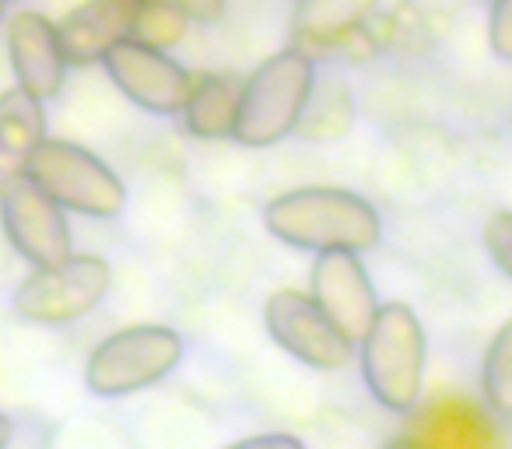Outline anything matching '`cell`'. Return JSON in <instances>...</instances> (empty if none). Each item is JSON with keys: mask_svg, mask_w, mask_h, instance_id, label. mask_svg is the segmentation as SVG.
Here are the masks:
<instances>
[{"mask_svg": "<svg viewBox=\"0 0 512 449\" xmlns=\"http://www.w3.org/2000/svg\"><path fill=\"white\" fill-rule=\"evenodd\" d=\"M264 225L278 243L306 253H369L383 239L376 204L344 186H295L267 200Z\"/></svg>", "mask_w": 512, "mask_h": 449, "instance_id": "6da1fadb", "label": "cell"}, {"mask_svg": "<svg viewBox=\"0 0 512 449\" xmlns=\"http://www.w3.org/2000/svg\"><path fill=\"white\" fill-rule=\"evenodd\" d=\"M316 92V60L302 46H285L242 78L232 141L239 148H274L302 127Z\"/></svg>", "mask_w": 512, "mask_h": 449, "instance_id": "7a4b0ae2", "label": "cell"}, {"mask_svg": "<svg viewBox=\"0 0 512 449\" xmlns=\"http://www.w3.org/2000/svg\"><path fill=\"white\" fill-rule=\"evenodd\" d=\"M428 337L425 323L407 302H383L358 341V365L372 400L393 414L418 411L425 393Z\"/></svg>", "mask_w": 512, "mask_h": 449, "instance_id": "3957f363", "label": "cell"}, {"mask_svg": "<svg viewBox=\"0 0 512 449\" xmlns=\"http://www.w3.org/2000/svg\"><path fill=\"white\" fill-rule=\"evenodd\" d=\"M183 337L165 323H134L102 337L85 362V386L92 397L120 400L158 386L183 362Z\"/></svg>", "mask_w": 512, "mask_h": 449, "instance_id": "277c9868", "label": "cell"}, {"mask_svg": "<svg viewBox=\"0 0 512 449\" xmlns=\"http://www.w3.org/2000/svg\"><path fill=\"white\" fill-rule=\"evenodd\" d=\"M25 176L50 193L67 214L113 221L127 207V186L116 169L92 148L67 137H46L29 158Z\"/></svg>", "mask_w": 512, "mask_h": 449, "instance_id": "5b68a950", "label": "cell"}, {"mask_svg": "<svg viewBox=\"0 0 512 449\" xmlns=\"http://www.w3.org/2000/svg\"><path fill=\"white\" fill-rule=\"evenodd\" d=\"M113 288V267L95 253H71L53 267L29 271L11 292V309L25 323L39 327H67L85 320L92 309L106 302Z\"/></svg>", "mask_w": 512, "mask_h": 449, "instance_id": "8992f818", "label": "cell"}, {"mask_svg": "<svg viewBox=\"0 0 512 449\" xmlns=\"http://www.w3.org/2000/svg\"><path fill=\"white\" fill-rule=\"evenodd\" d=\"M264 327L271 341L313 372H341L355 362L358 344H351L330 316L299 288H278L264 302Z\"/></svg>", "mask_w": 512, "mask_h": 449, "instance_id": "52a82bcc", "label": "cell"}, {"mask_svg": "<svg viewBox=\"0 0 512 449\" xmlns=\"http://www.w3.org/2000/svg\"><path fill=\"white\" fill-rule=\"evenodd\" d=\"M0 232L32 271L53 267L74 253L67 211L50 193L39 190L29 176H18L0 193Z\"/></svg>", "mask_w": 512, "mask_h": 449, "instance_id": "ba28073f", "label": "cell"}, {"mask_svg": "<svg viewBox=\"0 0 512 449\" xmlns=\"http://www.w3.org/2000/svg\"><path fill=\"white\" fill-rule=\"evenodd\" d=\"M102 71L116 92L151 116H183L193 92V71L165 50L127 39L102 60Z\"/></svg>", "mask_w": 512, "mask_h": 449, "instance_id": "9c48e42d", "label": "cell"}, {"mask_svg": "<svg viewBox=\"0 0 512 449\" xmlns=\"http://www.w3.org/2000/svg\"><path fill=\"white\" fill-rule=\"evenodd\" d=\"M309 295L351 344L362 341L383 306L369 267L362 264L358 253L344 250L316 253L313 267H309Z\"/></svg>", "mask_w": 512, "mask_h": 449, "instance_id": "30bf717a", "label": "cell"}, {"mask_svg": "<svg viewBox=\"0 0 512 449\" xmlns=\"http://www.w3.org/2000/svg\"><path fill=\"white\" fill-rule=\"evenodd\" d=\"M4 53H8L15 85L25 95L46 106L64 92L71 67L60 46L57 22H50L43 11L22 8L4 18Z\"/></svg>", "mask_w": 512, "mask_h": 449, "instance_id": "8fae6325", "label": "cell"}, {"mask_svg": "<svg viewBox=\"0 0 512 449\" xmlns=\"http://www.w3.org/2000/svg\"><path fill=\"white\" fill-rule=\"evenodd\" d=\"M141 0H81L57 22L67 67H95L120 43L134 39Z\"/></svg>", "mask_w": 512, "mask_h": 449, "instance_id": "7c38bea8", "label": "cell"}, {"mask_svg": "<svg viewBox=\"0 0 512 449\" xmlns=\"http://www.w3.org/2000/svg\"><path fill=\"white\" fill-rule=\"evenodd\" d=\"M411 414L407 435L421 449H502L495 421L474 400L439 397Z\"/></svg>", "mask_w": 512, "mask_h": 449, "instance_id": "4fadbf2b", "label": "cell"}, {"mask_svg": "<svg viewBox=\"0 0 512 449\" xmlns=\"http://www.w3.org/2000/svg\"><path fill=\"white\" fill-rule=\"evenodd\" d=\"M46 106L22 88L0 92V193L4 186L25 176L29 158L46 141Z\"/></svg>", "mask_w": 512, "mask_h": 449, "instance_id": "5bb4252c", "label": "cell"}, {"mask_svg": "<svg viewBox=\"0 0 512 449\" xmlns=\"http://www.w3.org/2000/svg\"><path fill=\"white\" fill-rule=\"evenodd\" d=\"M242 78L225 71L193 74V92L183 109V123L200 141H232L235 116H239Z\"/></svg>", "mask_w": 512, "mask_h": 449, "instance_id": "9a60e30c", "label": "cell"}, {"mask_svg": "<svg viewBox=\"0 0 512 449\" xmlns=\"http://www.w3.org/2000/svg\"><path fill=\"white\" fill-rule=\"evenodd\" d=\"M383 0H295L292 32L295 43L330 46L355 32Z\"/></svg>", "mask_w": 512, "mask_h": 449, "instance_id": "2e32d148", "label": "cell"}, {"mask_svg": "<svg viewBox=\"0 0 512 449\" xmlns=\"http://www.w3.org/2000/svg\"><path fill=\"white\" fill-rule=\"evenodd\" d=\"M481 397L491 414L512 418V316L495 330L481 362Z\"/></svg>", "mask_w": 512, "mask_h": 449, "instance_id": "e0dca14e", "label": "cell"}, {"mask_svg": "<svg viewBox=\"0 0 512 449\" xmlns=\"http://www.w3.org/2000/svg\"><path fill=\"white\" fill-rule=\"evenodd\" d=\"M186 25H190V18H186L172 0L141 4V11H137V25H134V39L144 46H155V50L169 53L176 43H183Z\"/></svg>", "mask_w": 512, "mask_h": 449, "instance_id": "ac0fdd59", "label": "cell"}, {"mask_svg": "<svg viewBox=\"0 0 512 449\" xmlns=\"http://www.w3.org/2000/svg\"><path fill=\"white\" fill-rule=\"evenodd\" d=\"M481 239L488 257L495 260V267L512 281V211H491L484 218Z\"/></svg>", "mask_w": 512, "mask_h": 449, "instance_id": "d6986e66", "label": "cell"}, {"mask_svg": "<svg viewBox=\"0 0 512 449\" xmlns=\"http://www.w3.org/2000/svg\"><path fill=\"white\" fill-rule=\"evenodd\" d=\"M488 50L502 64H512V0H491L488 11Z\"/></svg>", "mask_w": 512, "mask_h": 449, "instance_id": "ffe728a7", "label": "cell"}, {"mask_svg": "<svg viewBox=\"0 0 512 449\" xmlns=\"http://www.w3.org/2000/svg\"><path fill=\"white\" fill-rule=\"evenodd\" d=\"M225 449H306V442L295 439L292 432H264V435H249V439H239Z\"/></svg>", "mask_w": 512, "mask_h": 449, "instance_id": "44dd1931", "label": "cell"}, {"mask_svg": "<svg viewBox=\"0 0 512 449\" xmlns=\"http://www.w3.org/2000/svg\"><path fill=\"white\" fill-rule=\"evenodd\" d=\"M179 11H183L190 22L197 25H214L221 15H225V4L228 0H172Z\"/></svg>", "mask_w": 512, "mask_h": 449, "instance_id": "7402d4cb", "label": "cell"}, {"mask_svg": "<svg viewBox=\"0 0 512 449\" xmlns=\"http://www.w3.org/2000/svg\"><path fill=\"white\" fill-rule=\"evenodd\" d=\"M11 439H15V421L8 414H0V449H8Z\"/></svg>", "mask_w": 512, "mask_h": 449, "instance_id": "603a6c76", "label": "cell"}, {"mask_svg": "<svg viewBox=\"0 0 512 449\" xmlns=\"http://www.w3.org/2000/svg\"><path fill=\"white\" fill-rule=\"evenodd\" d=\"M383 449H421V446H418V442L411 439V435L404 432V435H397V439H390V442H386Z\"/></svg>", "mask_w": 512, "mask_h": 449, "instance_id": "cb8c5ba5", "label": "cell"}, {"mask_svg": "<svg viewBox=\"0 0 512 449\" xmlns=\"http://www.w3.org/2000/svg\"><path fill=\"white\" fill-rule=\"evenodd\" d=\"M4 18H8V4L0 0V25H4Z\"/></svg>", "mask_w": 512, "mask_h": 449, "instance_id": "d4e9b609", "label": "cell"}, {"mask_svg": "<svg viewBox=\"0 0 512 449\" xmlns=\"http://www.w3.org/2000/svg\"><path fill=\"white\" fill-rule=\"evenodd\" d=\"M4 4H8V8H11V4H25V0H4Z\"/></svg>", "mask_w": 512, "mask_h": 449, "instance_id": "484cf974", "label": "cell"}, {"mask_svg": "<svg viewBox=\"0 0 512 449\" xmlns=\"http://www.w3.org/2000/svg\"><path fill=\"white\" fill-rule=\"evenodd\" d=\"M141 4H158V0H141Z\"/></svg>", "mask_w": 512, "mask_h": 449, "instance_id": "4316f807", "label": "cell"}]
</instances>
